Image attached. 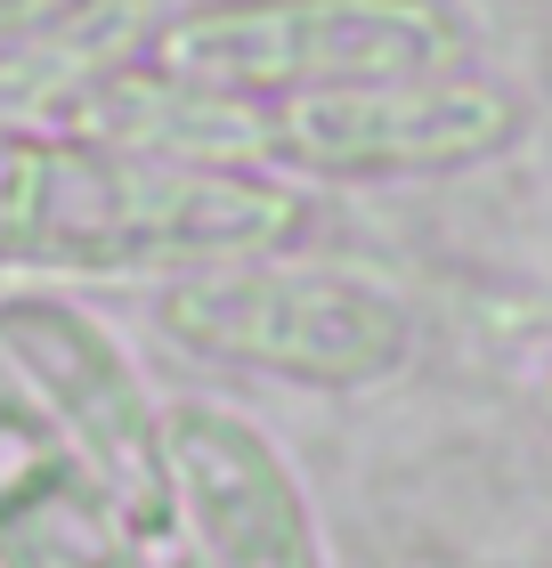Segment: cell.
<instances>
[{"mask_svg": "<svg viewBox=\"0 0 552 568\" xmlns=\"http://www.w3.org/2000/svg\"><path fill=\"white\" fill-rule=\"evenodd\" d=\"M0 357L41 398V415L73 438V455L98 471V487L114 496L122 520L139 536L171 528L163 415L147 406V382L122 357L114 333L49 293H17V301H0Z\"/></svg>", "mask_w": 552, "mask_h": 568, "instance_id": "obj_3", "label": "cell"}, {"mask_svg": "<svg viewBox=\"0 0 552 568\" xmlns=\"http://www.w3.org/2000/svg\"><path fill=\"white\" fill-rule=\"evenodd\" d=\"M260 131L318 171H446L512 131V98L463 82V73L341 82V90H293Z\"/></svg>", "mask_w": 552, "mask_h": 568, "instance_id": "obj_5", "label": "cell"}, {"mask_svg": "<svg viewBox=\"0 0 552 568\" xmlns=\"http://www.w3.org/2000/svg\"><path fill=\"white\" fill-rule=\"evenodd\" d=\"M301 236V203L260 179L139 163L107 146H49L0 131V261L49 268H203Z\"/></svg>", "mask_w": 552, "mask_h": 568, "instance_id": "obj_1", "label": "cell"}, {"mask_svg": "<svg viewBox=\"0 0 552 568\" xmlns=\"http://www.w3.org/2000/svg\"><path fill=\"white\" fill-rule=\"evenodd\" d=\"M147 65L188 90L423 82L463 65V24L439 0H212L171 17Z\"/></svg>", "mask_w": 552, "mask_h": 568, "instance_id": "obj_2", "label": "cell"}, {"mask_svg": "<svg viewBox=\"0 0 552 568\" xmlns=\"http://www.w3.org/2000/svg\"><path fill=\"white\" fill-rule=\"evenodd\" d=\"M163 479L171 511H188L203 568H325L293 471L252 423L220 415V406H171Z\"/></svg>", "mask_w": 552, "mask_h": 568, "instance_id": "obj_6", "label": "cell"}, {"mask_svg": "<svg viewBox=\"0 0 552 568\" xmlns=\"http://www.w3.org/2000/svg\"><path fill=\"white\" fill-rule=\"evenodd\" d=\"M73 0H0V41H24V33H41L49 17H66Z\"/></svg>", "mask_w": 552, "mask_h": 568, "instance_id": "obj_8", "label": "cell"}, {"mask_svg": "<svg viewBox=\"0 0 552 568\" xmlns=\"http://www.w3.org/2000/svg\"><path fill=\"white\" fill-rule=\"evenodd\" d=\"M171 333L203 357L293 382H382L407 357V317L350 276L212 268L163 301Z\"/></svg>", "mask_w": 552, "mask_h": 568, "instance_id": "obj_4", "label": "cell"}, {"mask_svg": "<svg viewBox=\"0 0 552 568\" xmlns=\"http://www.w3.org/2000/svg\"><path fill=\"white\" fill-rule=\"evenodd\" d=\"M0 568H147L139 528L114 511L73 438L0 357Z\"/></svg>", "mask_w": 552, "mask_h": 568, "instance_id": "obj_7", "label": "cell"}]
</instances>
